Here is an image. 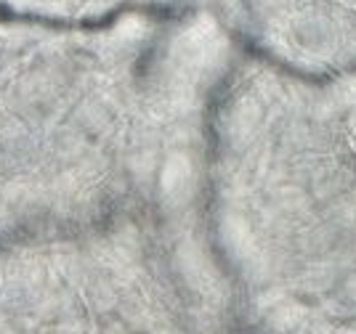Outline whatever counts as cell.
Here are the masks:
<instances>
[{
    "label": "cell",
    "instance_id": "1",
    "mask_svg": "<svg viewBox=\"0 0 356 334\" xmlns=\"http://www.w3.org/2000/svg\"><path fill=\"white\" fill-rule=\"evenodd\" d=\"M245 27L306 77L356 72V0H232Z\"/></svg>",
    "mask_w": 356,
    "mask_h": 334
}]
</instances>
